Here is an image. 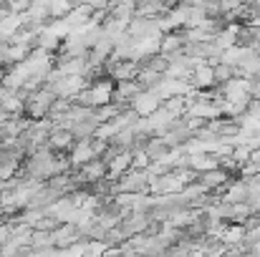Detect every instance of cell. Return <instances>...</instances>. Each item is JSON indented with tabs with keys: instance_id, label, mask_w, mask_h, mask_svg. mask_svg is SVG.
I'll return each instance as SVG.
<instances>
[{
	"instance_id": "1",
	"label": "cell",
	"mask_w": 260,
	"mask_h": 257,
	"mask_svg": "<svg viewBox=\"0 0 260 257\" xmlns=\"http://www.w3.org/2000/svg\"><path fill=\"white\" fill-rule=\"evenodd\" d=\"M111 96H114V81L109 76H99V79L88 81L86 88L74 98V103L86 106V108H99V106L111 103Z\"/></svg>"
},
{
	"instance_id": "2",
	"label": "cell",
	"mask_w": 260,
	"mask_h": 257,
	"mask_svg": "<svg viewBox=\"0 0 260 257\" xmlns=\"http://www.w3.org/2000/svg\"><path fill=\"white\" fill-rule=\"evenodd\" d=\"M220 98H225L230 103H248L253 98V79L233 76L230 81L220 84Z\"/></svg>"
},
{
	"instance_id": "3",
	"label": "cell",
	"mask_w": 260,
	"mask_h": 257,
	"mask_svg": "<svg viewBox=\"0 0 260 257\" xmlns=\"http://www.w3.org/2000/svg\"><path fill=\"white\" fill-rule=\"evenodd\" d=\"M159 106H162V101H159V98H157V96H154L149 88H142V91H139V93H137V96L129 101V108H132V111H134L139 119H144V116H152V114H154Z\"/></svg>"
},
{
	"instance_id": "4",
	"label": "cell",
	"mask_w": 260,
	"mask_h": 257,
	"mask_svg": "<svg viewBox=\"0 0 260 257\" xmlns=\"http://www.w3.org/2000/svg\"><path fill=\"white\" fill-rule=\"evenodd\" d=\"M129 169H132V149H119V152L106 162V176H109L111 181L121 179Z\"/></svg>"
},
{
	"instance_id": "5",
	"label": "cell",
	"mask_w": 260,
	"mask_h": 257,
	"mask_svg": "<svg viewBox=\"0 0 260 257\" xmlns=\"http://www.w3.org/2000/svg\"><path fill=\"white\" fill-rule=\"evenodd\" d=\"M139 66L142 63H137V61H114V63H106V71L114 84L116 81H137Z\"/></svg>"
},
{
	"instance_id": "6",
	"label": "cell",
	"mask_w": 260,
	"mask_h": 257,
	"mask_svg": "<svg viewBox=\"0 0 260 257\" xmlns=\"http://www.w3.org/2000/svg\"><path fill=\"white\" fill-rule=\"evenodd\" d=\"M91 159H96L93 146H91V139H76L74 146H71V154H69V164L79 169V167L88 164Z\"/></svg>"
},
{
	"instance_id": "7",
	"label": "cell",
	"mask_w": 260,
	"mask_h": 257,
	"mask_svg": "<svg viewBox=\"0 0 260 257\" xmlns=\"http://www.w3.org/2000/svg\"><path fill=\"white\" fill-rule=\"evenodd\" d=\"M74 134L69 131V129H61V126H53L51 129V134H48V149H53V152H71V146H74Z\"/></svg>"
},
{
	"instance_id": "8",
	"label": "cell",
	"mask_w": 260,
	"mask_h": 257,
	"mask_svg": "<svg viewBox=\"0 0 260 257\" xmlns=\"http://www.w3.org/2000/svg\"><path fill=\"white\" fill-rule=\"evenodd\" d=\"M137 3L139 0H109L106 13L114 15V18H119V20H124V23H129L137 15Z\"/></svg>"
},
{
	"instance_id": "9",
	"label": "cell",
	"mask_w": 260,
	"mask_h": 257,
	"mask_svg": "<svg viewBox=\"0 0 260 257\" xmlns=\"http://www.w3.org/2000/svg\"><path fill=\"white\" fill-rule=\"evenodd\" d=\"M184 35H182V30H172V33H165L162 38H159V53L162 56H174V53H182L184 51Z\"/></svg>"
},
{
	"instance_id": "10",
	"label": "cell",
	"mask_w": 260,
	"mask_h": 257,
	"mask_svg": "<svg viewBox=\"0 0 260 257\" xmlns=\"http://www.w3.org/2000/svg\"><path fill=\"white\" fill-rule=\"evenodd\" d=\"M189 84L194 86V88H212L215 84V68L210 66V63H202V66H197L192 74H189Z\"/></svg>"
},
{
	"instance_id": "11",
	"label": "cell",
	"mask_w": 260,
	"mask_h": 257,
	"mask_svg": "<svg viewBox=\"0 0 260 257\" xmlns=\"http://www.w3.org/2000/svg\"><path fill=\"white\" fill-rule=\"evenodd\" d=\"M106 176V162L104 159H91L88 164L79 167V181H99Z\"/></svg>"
},
{
	"instance_id": "12",
	"label": "cell",
	"mask_w": 260,
	"mask_h": 257,
	"mask_svg": "<svg viewBox=\"0 0 260 257\" xmlns=\"http://www.w3.org/2000/svg\"><path fill=\"white\" fill-rule=\"evenodd\" d=\"M51 240H53V245H58V247H71V245L79 240L76 225H66V227H61V230H53Z\"/></svg>"
},
{
	"instance_id": "13",
	"label": "cell",
	"mask_w": 260,
	"mask_h": 257,
	"mask_svg": "<svg viewBox=\"0 0 260 257\" xmlns=\"http://www.w3.org/2000/svg\"><path fill=\"white\" fill-rule=\"evenodd\" d=\"M74 3H76V0H43L46 13H48V20H53V18H63V15L74 8Z\"/></svg>"
},
{
	"instance_id": "14",
	"label": "cell",
	"mask_w": 260,
	"mask_h": 257,
	"mask_svg": "<svg viewBox=\"0 0 260 257\" xmlns=\"http://www.w3.org/2000/svg\"><path fill=\"white\" fill-rule=\"evenodd\" d=\"M228 181V171L225 169H210L205 171V176H202V187H220V184H225Z\"/></svg>"
},
{
	"instance_id": "15",
	"label": "cell",
	"mask_w": 260,
	"mask_h": 257,
	"mask_svg": "<svg viewBox=\"0 0 260 257\" xmlns=\"http://www.w3.org/2000/svg\"><path fill=\"white\" fill-rule=\"evenodd\" d=\"M248 194H250V192H248V184H245V181H238V184H233V187L228 189L225 199H228V202H243Z\"/></svg>"
},
{
	"instance_id": "16",
	"label": "cell",
	"mask_w": 260,
	"mask_h": 257,
	"mask_svg": "<svg viewBox=\"0 0 260 257\" xmlns=\"http://www.w3.org/2000/svg\"><path fill=\"white\" fill-rule=\"evenodd\" d=\"M215 68V84H225V81H230L233 76H235V68H230V66H225V63H217V66H212Z\"/></svg>"
},
{
	"instance_id": "17",
	"label": "cell",
	"mask_w": 260,
	"mask_h": 257,
	"mask_svg": "<svg viewBox=\"0 0 260 257\" xmlns=\"http://www.w3.org/2000/svg\"><path fill=\"white\" fill-rule=\"evenodd\" d=\"M23 3H25V5H30V3H33V0H23Z\"/></svg>"
}]
</instances>
